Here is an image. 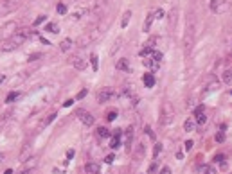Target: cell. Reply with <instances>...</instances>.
<instances>
[{"instance_id":"6da1fadb","label":"cell","mask_w":232,"mask_h":174,"mask_svg":"<svg viewBox=\"0 0 232 174\" xmlns=\"http://www.w3.org/2000/svg\"><path fill=\"white\" fill-rule=\"evenodd\" d=\"M36 32H31V29H22V31H16L11 38H7V41L2 45V52H9V50H15L18 49L20 45H23V41L31 36H34Z\"/></svg>"},{"instance_id":"7a4b0ae2","label":"cell","mask_w":232,"mask_h":174,"mask_svg":"<svg viewBox=\"0 0 232 174\" xmlns=\"http://www.w3.org/2000/svg\"><path fill=\"white\" fill-rule=\"evenodd\" d=\"M174 118V108L171 106V102H164L160 108V124L169 126Z\"/></svg>"},{"instance_id":"3957f363","label":"cell","mask_w":232,"mask_h":174,"mask_svg":"<svg viewBox=\"0 0 232 174\" xmlns=\"http://www.w3.org/2000/svg\"><path fill=\"white\" fill-rule=\"evenodd\" d=\"M20 4H22V0H2L0 2V16H5L7 13L15 11Z\"/></svg>"},{"instance_id":"277c9868","label":"cell","mask_w":232,"mask_h":174,"mask_svg":"<svg viewBox=\"0 0 232 174\" xmlns=\"http://www.w3.org/2000/svg\"><path fill=\"white\" fill-rule=\"evenodd\" d=\"M16 29H18L16 22H7V23L0 29V36H4V38H11V36L16 32Z\"/></svg>"},{"instance_id":"5b68a950","label":"cell","mask_w":232,"mask_h":174,"mask_svg":"<svg viewBox=\"0 0 232 174\" xmlns=\"http://www.w3.org/2000/svg\"><path fill=\"white\" fill-rule=\"evenodd\" d=\"M114 95H115V90L110 88V86H106V88H103V90L97 94V102H101V104H103V102H108Z\"/></svg>"},{"instance_id":"8992f818","label":"cell","mask_w":232,"mask_h":174,"mask_svg":"<svg viewBox=\"0 0 232 174\" xmlns=\"http://www.w3.org/2000/svg\"><path fill=\"white\" fill-rule=\"evenodd\" d=\"M77 115H81L79 118H81V122L85 124V126H92L94 124V117L90 115L88 111H83V110H77Z\"/></svg>"},{"instance_id":"52a82bcc","label":"cell","mask_w":232,"mask_h":174,"mask_svg":"<svg viewBox=\"0 0 232 174\" xmlns=\"http://www.w3.org/2000/svg\"><path fill=\"white\" fill-rule=\"evenodd\" d=\"M70 65H72L74 68H77V70H85V68H86V61L83 58H79V56H74V58L70 59Z\"/></svg>"},{"instance_id":"ba28073f","label":"cell","mask_w":232,"mask_h":174,"mask_svg":"<svg viewBox=\"0 0 232 174\" xmlns=\"http://www.w3.org/2000/svg\"><path fill=\"white\" fill-rule=\"evenodd\" d=\"M31 155H33V151H31V145H25L23 149H22V153H20V162H27V160H31Z\"/></svg>"},{"instance_id":"9c48e42d","label":"cell","mask_w":232,"mask_h":174,"mask_svg":"<svg viewBox=\"0 0 232 174\" xmlns=\"http://www.w3.org/2000/svg\"><path fill=\"white\" fill-rule=\"evenodd\" d=\"M85 171H86V174H99V165L94 163V162H90V163L85 165Z\"/></svg>"},{"instance_id":"30bf717a","label":"cell","mask_w":232,"mask_h":174,"mask_svg":"<svg viewBox=\"0 0 232 174\" xmlns=\"http://www.w3.org/2000/svg\"><path fill=\"white\" fill-rule=\"evenodd\" d=\"M121 145V131H117L115 135H114V138H112V142H110V147L112 149H117Z\"/></svg>"},{"instance_id":"8fae6325","label":"cell","mask_w":232,"mask_h":174,"mask_svg":"<svg viewBox=\"0 0 232 174\" xmlns=\"http://www.w3.org/2000/svg\"><path fill=\"white\" fill-rule=\"evenodd\" d=\"M74 43H72V39L70 38H67V39H63L61 43H59V49L63 50V52H67V50H70V47H72Z\"/></svg>"},{"instance_id":"7c38bea8","label":"cell","mask_w":232,"mask_h":174,"mask_svg":"<svg viewBox=\"0 0 232 174\" xmlns=\"http://www.w3.org/2000/svg\"><path fill=\"white\" fill-rule=\"evenodd\" d=\"M144 84H146V88H153V86H155L153 74H146V76H144Z\"/></svg>"},{"instance_id":"4fadbf2b","label":"cell","mask_w":232,"mask_h":174,"mask_svg":"<svg viewBox=\"0 0 232 174\" xmlns=\"http://www.w3.org/2000/svg\"><path fill=\"white\" fill-rule=\"evenodd\" d=\"M54 118H56V113H51V115H47V118H43V120L40 122V129H41V128H45V126H49V124H51Z\"/></svg>"},{"instance_id":"5bb4252c","label":"cell","mask_w":232,"mask_h":174,"mask_svg":"<svg viewBox=\"0 0 232 174\" xmlns=\"http://www.w3.org/2000/svg\"><path fill=\"white\" fill-rule=\"evenodd\" d=\"M153 20H155V13H151V15H149V16H148V20H146V22H144V27H142V29H144V31H146V32H148V31H149V29H151V23H153Z\"/></svg>"},{"instance_id":"9a60e30c","label":"cell","mask_w":232,"mask_h":174,"mask_svg":"<svg viewBox=\"0 0 232 174\" xmlns=\"http://www.w3.org/2000/svg\"><path fill=\"white\" fill-rule=\"evenodd\" d=\"M130 18H132V11H126V13L122 15V20H121V27H122V29H124V27L128 25Z\"/></svg>"},{"instance_id":"2e32d148","label":"cell","mask_w":232,"mask_h":174,"mask_svg":"<svg viewBox=\"0 0 232 174\" xmlns=\"http://www.w3.org/2000/svg\"><path fill=\"white\" fill-rule=\"evenodd\" d=\"M45 31H49V32L56 34V32L59 31V27H58V23H54V22H52V23H47V25H45Z\"/></svg>"},{"instance_id":"e0dca14e","label":"cell","mask_w":232,"mask_h":174,"mask_svg":"<svg viewBox=\"0 0 232 174\" xmlns=\"http://www.w3.org/2000/svg\"><path fill=\"white\" fill-rule=\"evenodd\" d=\"M142 156H144V144H139L135 149V158L137 160H142Z\"/></svg>"},{"instance_id":"ac0fdd59","label":"cell","mask_w":232,"mask_h":174,"mask_svg":"<svg viewBox=\"0 0 232 174\" xmlns=\"http://www.w3.org/2000/svg\"><path fill=\"white\" fill-rule=\"evenodd\" d=\"M223 83L232 84V70H225V72H223Z\"/></svg>"},{"instance_id":"d6986e66","label":"cell","mask_w":232,"mask_h":174,"mask_svg":"<svg viewBox=\"0 0 232 174\" xmlns=\"http://www.w3.org/2000/svg\"><path fill=\"white\" fill-rule=\"evenodd\" d=\"M117 68L119 70H128V59H119L117 61Z\"/></svg>"},{"instance_id":"ffe728a7","label":"cell","mask_w":232,"mask_h":174,"mask_svg":"<svg viewBox=\"0 0 232 174\" xmlns=\"http://www.w3.org/2000/svg\"><path fill=\"white\" fill-rule=\"evenodd\" d=\"M97 135L101 136V138H108V136L112 135V133H110L106 128H99V129H97Z\"/></svg>"},{"instance_id":"44dd1931","label":"cell","mask_w":232,"mask_h":174,"mask_svg":"<svg viewBox=\"0 0 232 174\" xmlns=\"http://www.w3.org/2000/svg\"><path fill=\"white\" fill-rule=\"evenodd\" d=\"M90 63H92V68L97 72V68H99V58H97L96 54H92V56H90Z\"/></svg>"},{"instance_id":"7402d4cb","label":"cell","mask_w":232,"mask_h":174,"mask_svg":"<svg viewBox=\"0 0 232 174\" xmlns=\"http://www.w3.org/2000/svg\"><path fill=\"white\" fill-rule=\"evenodd\" d=\"M142 63H144L146 67H149V68H156V67H158V61H155V59H144Z\"/></svg>"},{"instance_id":"603a6c76","label":"cell","mask_w":232,"mask_h":174,"mask_svg":"<svg viewBox=\"0 0 232 174\" xmlns=\"http://www.w3.org/2000/svg\"><path fill=\"white\" fill-rule=\"evenodd\" d=\"M202 172H203V174H216V169H214L213 165H203Z\"/></svg>"},{"instance_id":"cb8c5ba5","label":"cell","mask_w":232,"mask_h":174,"mask_svg":"<svg viewBox=\"0 0 232 174\" xmlns=\"http://www.w3.org/2000/svg\"><path fill=\"white\" fill-rule=\"evenodd\" d=\"M184 129H185V131H193L194 129V122L193 120H185V122H184Z\"/></svg>"},{"instance_id":"d4e9b609","label":"cell","mask_w":232,"mask_h":174,"mask_svg":"<svg viewBox=\"0 0 232 174\" xmlns=\"http://www.w3.org/2000/svg\"><path fill=\"white\" fill-rule=\"evenodd\" d=\"M218 88H220V83H211V84L207 86V90H205V92H207V94H211V92L218 90Z\"/></svg>"},{"instance_id":"484cf974","label":"cell","mask_w":232,"mask_h":174,"mask_svg":"<svg viewBox=\"0 0 232 174\" xmlns=\"http://www.w3.org/2000/svg\"><path fill=\"white\" fill-rule=\"evenodd\" d=\"M148 54H153V49H151V47H144V49L140 50V56H142V58H146Z\"/></svg>"},{"instance_id":"4316f807","label":"cell","mask_w":232,"mask_h":174,"mask_svg":"<svg viewBox=\"0 0 232 174\" xmlns=\"http://www.w3.org/2000/svg\"><path fill=\"white\" fill-rule=\"evenodd\" d=\"M56 11H58L59 15H65V13H67V4H58Z\"/></svg>"},{"instance_id":"83f0119b","label":"cell","mask_w":232,"mask_h":174,"mask_svg":"<svg viewBox=\"0 0 232 174\" xmlns=\"http://www.w3.org/2000/svg\"><path fill=\"white\" fill-rule=\"evenodd\" d=\"M196 122H198V124H205V122H207V117H205V113L196 115Z\"/></svg>"},{"instance_id":"f1b7e54d","label":"cell","mask_w":232,"mask_h":174,"mask_svg":"<svg viewBox=\"0 0 232 174\" xmlns=\"http://www.w3.org/2000/svg\"><path fill=\"white\" fill-rule=\"evenodd\" d=\"M132 138H133V129L130 128V129H126V144H130Z\"/></svg>"},{"instance_id":"f546056e","label":"cell","mask_w":232,"mask_h":174,"mask_svg":"<svg viewBox=\"0 0 232 174\" xmlns=\"http://www.w3.org/2000/svg\"><path fill=\"white\" fill-rule=\"evenodd\" d=\"M16 97H18V94H16V92H11L9 95L5 97V102H13V101H15Z\"/></svg>"},{"instance_id":"4dcf8cb0","label":"cell","mask_w":232,"mask_h":174,"mask_svg":"<svg viewBox=\"0 0 232 174\" xmlns=\"http://www.w3.org/2000/svg\"><path fill=\"white\" fill-rule=\"evenodd\" d=\"M216 142H220V144L225 142V133H223V131H220V133L216 135Z\"/></svg>"},{"instance_id":"1f68e13d","label":"cell","mask_w":232,"mask_h":174,"mask_svg":"<svg viewBox=\"0 0 232 174\" xmlns=\"http://www.w3.org/2000/svg\"><path fill=\"white\" fill-rule=\"evenodd\" d=\"M115 117H117V111H108V115H106V120H115Z\"/></svg>"},{"instance_id":"d6a6232c","label":"cell","mask_w":232,"mask_h":174,"mask_svg":"<svg viewBox=\"0 0 232 174\" xmlns=\"http://www.w3.org/2000/svg\"><path fill=\"white\" fill-rule=\"evenodd\" d=\"M45 18H47L45 15H40L38 18L34 20V25H40V23H43V22H45Z\"/></svg>"},{"instance_id":"836d02e7","label":"cell","mask_w":232,"mask_h":174,"mask_svg":"<svg viewBox=\"0 0 232 174\" xmlns=\"http://www.w3.org/2000/svg\"><path fill=\"white\" fill-rule=\"evenodd\" d=\"M160 151H162V145H160V144H156V145H155V149H153V156H155V158L158 156V153H160Z\"/></svg>"},{"instance_id":"e575fe53","label":"cell","mask_w":232,"mask_h":174,"mask_svg":"<svg viewBox=\"0 0 232 174\" xmlns=\"http://www.w3.org/2000/svg\"><path fill=\"white\" fill-rule=\"evenodd\" d=\"M153 59L160 63V59H162V52H153Z\"/></svg>"},{"instance_id":"d590c367","label":"cell","mask_w":232,"mask_h":174,"mask_svg":"<svg viewBox=\"0 0 232 174\" xmlns=\"http://www.w3.org/2000/svg\"><path fill=\"white\" fill-rule=\"evenodd\" d=\"M184 145H185V151H191V149H193V142H191V140H187Z\"/></svg>"},{"instance_id":"8d00e7d4","label":"cell","mask_w":232,"mask_h":174,"mask_svg":"<svg viewBox=\"0 0 232 174\" xmlns=\"http://www.w3.org/2000/svg\"><path fill=\"white\" fill-rule=\"evenodd\" d=\"M114 160H115V156H114V155H108L106 158H104V162H106V163H112Z\"/></svg>"},{"instance_id":"74e56055","label":"cell","mask_w":232,"mask_h":174,"mask_svg":"<svg viewBox=\"0 0 232 174\" xmlns=\"http://www.w3.org/2000/svg\"><path fill=\"white\" fill-rule=\"evenodd\" d=\"M162 16H164V11H162V9L155 11V18H162Z\"/></svg>"},{"instance_id":"f35d334b","label":"cell","mask_w":232,"mask_h":174,"mask_svg":"<svg viewBox=\"0 0 232 174\" xmlns=\"http://www.w3.org/2000/svg\"><path fill=\"white\" fill-rule=\"evenodd\" d=\"M119 47H121V39H117V41H115V47L112 49V54H115V50L119 49Z\"/></svg>"},{"instance_id":"ab89813d","label":"cell","mask_w":232,"mask_h":174,"mask_svg":"<svg viewBox=\"0 0 232 174\" xmlns=\"http://www.w3.org/2000/svg\"><path fill=\"white\" fill-rule=\"evenodd\" d=\"M216 2H218V0H211V9H213V11H218V5H216Z\"/></svg>"},{"instance_id":"60d3db41","label":"cell","mask_w":232,"mask_h":174,"mask_svg":"<svg viewBox=\"0 0 232 174\" xmlns=\"http://www.w3.org/2000/svg\"><path fill=\"white\" fill-rule=\"evenodd\" d=\"M38 58H41V54H33V56H29V61H36Z\"/></svg>"},{"instance_id":"b9f144b4","label":"cell","mask_w":232,"mask_h":174,"mask_svg":"<svg viewBox=\"0 0 232 174\" xmlns=\"http://www.w3.org/2000/svg\"><path fill=\"white\" fill-rule=\"evenodd\" d=\"M85 95H86V90H81V92L77 94V97H76V99H83Z\"/></svg>"},{"instance_id":"7bdbcfd3","label":"cell","mask_w":232,"mask_h":174,"mask_svg":"<svg viewBox=\"0 0 232 174\" xmlns=\"http://www.w3.org/2000/svg\"><path fill=\"white\" fill-rule=\"evenodd\" d=\"M155 171H156V163H153V165H151V167L148 169V172H149V174H153Z\"/></svg>"},{"instance_id":"ee69618b","label":"cell","mask_w":232,"mask_h":174,"mask_svg":"<svg viewBox=\"0 0 232 174\" xmlns=\"http://www.w3.org/2000/svg\"><path fill=\"white\" fill-rule=\"evenodd\" d=\"M214 160H216V162H223V160H225V156H223V155H216Z\"/></svg>"},{"instance_id":"f6af8a7d","label":"cell","mask_w":232,"mask_h":174,"mask_svg":"<svg viewBox=\"0 0 232 174\" xmlns=\"http://www.w3.org/2000/svg\"><path fill=\"white\" fill-rule=\"evenodd\" d=\"M63 104H65V106H72V104H74V99H69V101H65Z\"/></svg>"},{"instance_id":"bcb514c9","label":"cell","mask_w":232,"mask_h":174,"mask_svg":"<svg viewBox=\"0 0 232 174\" xmlns=\"http://www.w3.org/2000/svg\"><path fill=\"white\" fill-rule=\"evenodd\" d=\"M72 156H74V151H72V149H69V151H67V158H69V160H70V158H72Z\"/></svg>"},{"instance_id":"7dc6e473","label":"cell","mask_w":232,"mask_h":174,"mask_svg":"<svg viewBox=\"0 0 232 174\" xmlns=\"http://www.w3.org/2000/svg\"><path fill=\"white\" fill-rule=\"evenodd\" d=\"M144 131H148V135L151 136V138H155V135H153V131H151V129H149V128H148V126H146V129H144Z\"/></svg>"},{"instance_id":"c3c4849f","label":"cell","mask_w":232,"mask_h":174,"mask_svg":"<svg viewBox=\"0 0 232 174\" xmlns=\"http://www.w3.org/2000/svg\"><path fill=\"white\" fill-rule=\"evenodd\" d=\"M20 174H33V169H23Z\"/></svg>"},{"instance_id":"681fc988","label":"cell","mask_w":232,"mask_h":174,"mask_svg":"<svg viewBox=\"0 0 232 174\" xmlns=\"http://www.w3.org/2000/svg\"><path fill=\"white\" fill-rule=\"evenodd\" d=\"M158 174H169V167H164L162 172H158Z\"/></svg>"},{"instance_id":"f907efd6","label":"cell","mask_w":232,"mask_h":174,"mask_svg":"<svg viewBox=\"0 0 232 174\" xmlns=\"http://www.w3.org/2000/svg\"><path fill=\"white\" fill-rule=\"evenodd\" d=\"M5 81V76H0V83H4Z\"/></svg>"},{"instance_id":"816d5d0a","label":"cell","mask_w":232,"mask_h":174,"mask_svg":"<svg viewBox=\"0 0 232 174\" xmlns=\"http://www.w3.org/2000/svg\"><path fill=\"white\" fill-rule=\"evenodd\" d=\"M230 94H232V92H230Z\"/></svg>"}]
</instances>
